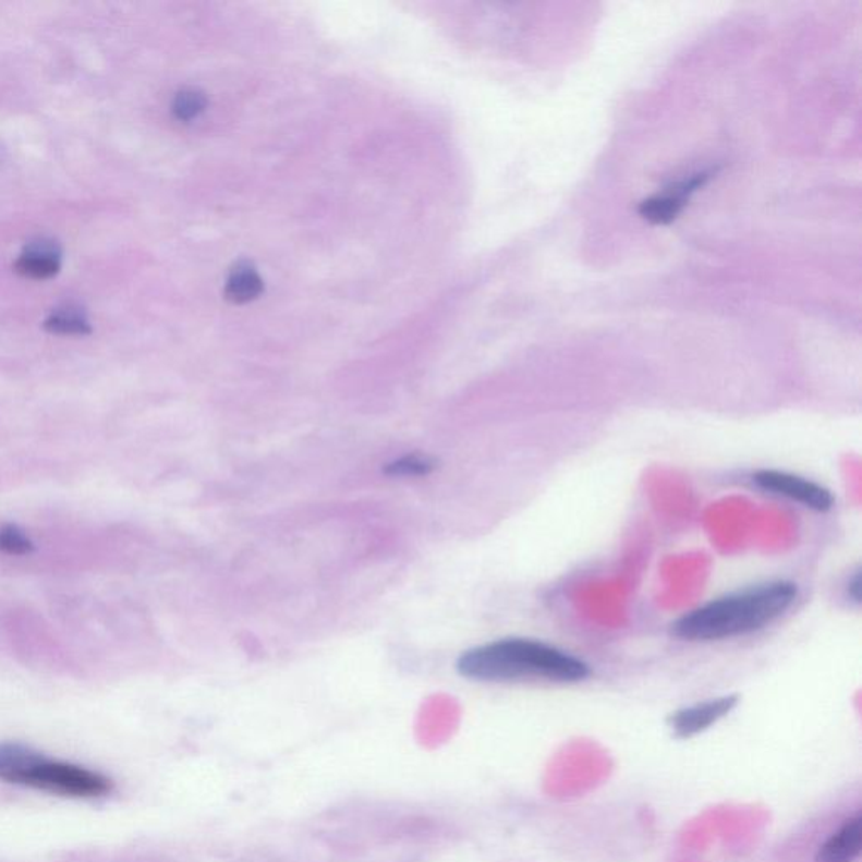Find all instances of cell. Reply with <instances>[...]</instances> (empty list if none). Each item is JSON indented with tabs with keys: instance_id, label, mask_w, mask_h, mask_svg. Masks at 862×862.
<instances>
[{
	"instance_id": "obj_1",
	"label": "cell",
	"mask_w": 862,
	"mask_h": 862,
	"mask_svg": "<svg viewBox=\"0 0 862 862\" xmlns=\"http://www.w3.org/2000/svg\"><path fill=\"white\" fill-rule=\"evenodd\" d=\"M460 676L478 682L548 681L574 684L590 678L588 664L533 639H500L469 648L457 660Z\"/></svg>"
},
{
	"instance_id": "obj_2",
	"label": "cell",
	"mask_w": 862,
	"mask_h": 862,
	"mask_svg": "<svg viewBox=\"0 0 862 862\" xmlns=\"http://www.w3.org/2000/svg\"><path fill=\"white\" fill-rule=\"evenodd\" d=\"M792 581H772L731 593L694 608L672 623V633L689 642H715L750 635L774 623L796 604Z\"/></svg>"
},
{
	"instance_id": "obj_3",
	"label": "cell",
	"mask_w": 862,
	"mask_h": 862,
	"mask_svg": "<svg viewBox=\"0 0 862 862\" xmlns=\"http://www.w3.org/2000/svg\"><path fill=\"white\" fill-rule=\"evenodd\" d=\"M0 778L64 797L92 799L110 792L111 781L98 772L52 762L24 744H0Z\"/></svg>"
},
{
	"instance_id": "obj_4",
	"label": "cell",
	"mask_w": 862,
	"mask_h": 862,
	"mask_svg": "<svg viewBox=\"0 0 862 862\" xmlns=\"http://www.w3.org/2000/svg\"><path fill=\"white\" fill-rule=\"evenodd\" d=\"M752 481L763 493L784 497L811 511L827 512L836 503L833 493L827 487L790 472L758 471L753 474Z\"/></svg>"
},
{
	"instance_id": "obj_5",
	"label": "cell",
	"mask_w": 862,
	"mask_h": 862,
	"mask_svg": "<svg viewBox=\"0 0 862 862\" xmlns=\"http://www.w3.org/2000/svg\"><path fill=\"white\" fill-rule=\"evenodd\" d=\"M711 175H713V171L697 172V174H692L691 178L682 179L678 184H673L666 193L642 201L639 206V215L654 224H669L681 215L692 194L706 185Z\"/></svg>"
},
{
	"instance_id": "obj_6",
	"label": "cell",
	"mask_w": 862,
	"mask_h": 862,
	"mask_svg": "<svg viewBox=\"0 0 862 862\" xmlns=\"http://www.w3.org/2000/svg\"><path fill=\"white\" fill-rule=\"evenodd\" d=\"M737 704L738 696H723L676 711L669 718L673 737L685 740V738L703 733L711 726L716 725L719 719L728 716L737 707Z\"/></svg>"
},
{
	"instance_id": "obj_7",
	"label": "cell",
	"mask_w": 862,
	"mask_h": 862,
	"mask_svg": "<svg viewBox=\"0 0 862 862\" xmlns=\"http://www.w3.org/2000/svg\"><path fill=\"white\" fill-rule=\"evenodd\" d=\"M61 259L63 252L60 245L56 241L39 238L24 246L23 252L15 259V270L24 277L45 280L60 271Z\"/></svg>"
},
{
	"instance_id": "obj_8",
	"label": "cell",
	"mask_w": 862,
	"mask_h": 862,
	"mask_svg": "<svg viewBox=\"0 0 862 862\" xmlns=\"http://www.w3.org/2000/svg\"><path fill=\"white\" fill-rule=\"evenodd\" d=\"M861 848L862 817L855 815L830 834L829 839L818 848L815 862H854L861 854Z\"/></svg>"
},
{
	"instance_id": "obj_9",
	"label": "cell",
	"mask_w": 862,
	"mask_h": 862,
	"mask_svg": "<svg viewBox=\"0 0 862 862\" xmlns=\"http://www.w3.org/2000/svg\"><path fill=\"white\" fill-rule=\"evenodd\" d=\"M45 329L58 336H86L92 332V324L82 308L66 305L56 308L46 317Z\"/></svg>"
},
{
	"instance_id": "obj_10",
	"label": "cell",
	"mask_w": 862,
	"mask_h": 862,
	"mask_svg": "<svg viewBox=\"0 0 862 862\" xmlns=\"http://www.w3.org/2000/svg\"><path fill=\"white\" fill-rule=\"evenodd\" d=\"M262 290H264V282H262L258 271L250 265H238L228 278L227 295L236 304H245V302L256 299Z\"/></svg>"
},
{
	"instance_id": "obj_11",
	"label": "cell",
	"mask_w": 862,
	"mask_h": 862,
	"mask_svg": "<svg viewBox=\"0 0 862 862\" xmlns=\"http://www.w3.org/2000/svg\"><path fill=\"white\" fill-rule=\"evenodd\" d=\"M434 466L435 463L428 457L418 456V453L411 456L410 453V456H403L389 462L386 465V474L389 477H423V475H428L429 472L434 471Z\"/></svg>"
},
{
	"instance_id": "obj_12",
	"label": "cell",
	"mask_w": 862,
	"mask_h": 862,
	"mask_svg": "<svg viewBox=\"0 0 862 862\" xmlns=\"http://www.w3.org/2000/svg\"><path fill=\"white\" fill-rule=\"evenodd\" d=\"M206 110V97L197 89H182L172 101V111L182 122L197 119Z\"/></svg>"
},
{
	"instance_id": "obj_13",
	"label": "cell",
	"mask_w": 862,
	"mask_h": 862,
	"mask_svg": "<svg viewBox=\"0 0 862 862\" xmlns=\"http://www.w3.org/2000/svg\"><path fill=\"white\" fill-rule=\"evenodd\" d=\"M34 545L29 537L15 526H5L0 530V551L8 555L23 556L33 551Z\"/></svg>"
},
{
	"instance_id": "obj_14",
	"label": "cell",
	"mask_w": 862,
	"mask_h": 862,
	"mask_svg": "<svg viewBox=\"0 0 862 862\" xmlns=\"http://www.w3.org/2000/svg\"><path fill=\"white\" fill-rule=\"evenodd\" d=\"M861 593H862V578H861V568L854 571V573L849 576L848 583L845 586V596L848 599L849 604L854 605V607H859L861 605Z\"/></svg>"
}]
</instances>
